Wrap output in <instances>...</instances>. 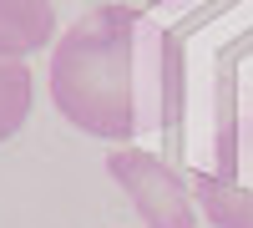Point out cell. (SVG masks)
Wrapping results in <instances>:
<instances>
[{"instance_id": "cell-1", "label": "cell", "mask_w": 253, "mask_h": 228, "mask_svg": "<svg viewBox=\"0 0 253 228\" xmlns=\"http://www.w3.org/2000/svg\"><path fill=\"white\" fill-rule=\"evenodd\" d=\"M56 112L101 142H137L177 127L187 96L182 41L137 5H96L51 46Z\"/></svg>"}, {"instance_id": "cell-2", "label": "cell", "mask_w": 253, "mask_h": 228, "mask_svg": "<svg viewBox=\"0 0 253 228\" xmlns=\"http://www.w3.org/2000/svg\"><path fill=\"white\" fill-rule=\"evenodd\" d=\"M107 173L117 178V188L132 198V208L147 228H198V198L187 188V178L172 173L162 157L142 147H122L107 157Z\"/></svg>"}, {"instance_id": "cell-3", "label": "cell", "mask_w": 253, "mask_h": 228, "mask_svg": "<svg viewBox=\"0 0 253 228\" xmlns=\"http://www.w3.org/2000/svg\"><path fill=\"white\" fill-rule=\"evenodd\" d=\"M193 198L213 228H253V132L223 142L218 168L193 173Z\"/></svg>"}, {"instance_id": "cell-4", "label": "cell", "mask_w": 253, "mask_h": 228, "mask_svg": "<svg viewBox=\"0 0 253 228\" xmlns=\"http://www.w3.org/2000/svg\"><path fill=\"white\" fill-rule=\"evenodd\" d=\"M56 0H0V56L26 61L56 46Z\"/></svg>"}, {"instance_id": "cell-5", "label": "cell", "mask_w": 253, "mask_h": 228, "mask_svg": "<svg viewBox=\"0 0 253 228\" xmlns=\"http://www.w3.org/2000/svg\"><path fill=\"white\" fill-rule=\"evenodd\" d=\"M31 101H36V81L31 66L15 56H0V142H10L31 117Z\"/></svg>"}, {"instance_id": "cell-6", "label": "cell", "mask_w": 253, "mask_h": 228, "mask_svg": "<svg viewBox=\"0 0 253 228\" xmlns=\"http://www.w3.org/2000/svg\"><path fill=\"white\" fill-rule=\"evenodd\" d=\"M147 5H157V0H147Z\"/></svg>"}]
</instances>
